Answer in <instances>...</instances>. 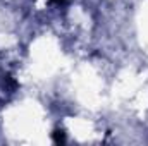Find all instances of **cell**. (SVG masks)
Returning <instances> with one entry per match:
<instances>
[{
  "label": "cell",
  "mask_w": 148,
  "mask_h": 146,
  "mask_svg": "<svg viewBox=\"0 0 148 146\" xmlns=\"http://www.w3.org/2000/svg\"><path fill=\"white\" fill-rule=\"evenodd\" d=\"M53 2H57V3H62V2H64V0H53Z\"/></svg>",
  "instance_id": "obj_1"
}]
</instances>
